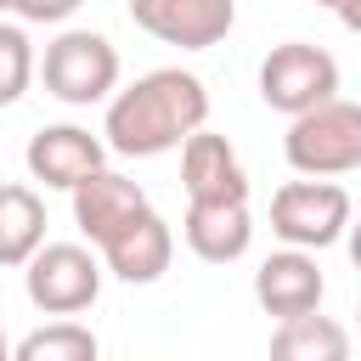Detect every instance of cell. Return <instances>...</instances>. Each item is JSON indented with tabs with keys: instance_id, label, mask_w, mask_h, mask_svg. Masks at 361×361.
Listing matches in <instances>:
<instances>
[{
	"instance_id": "1",
	"label": "cell",
	"mask_w": 361,
	"mask_h": 361,
	"mask_svg": "<svg viewBox=\"0 0 361 361\" xmlns=\"http://www.w3.org/2000/svg\"><path fill=\"white\" fill-rule=\"evenodd\" d=\"M209 124V90L197 73L186 68H152L135 85L107 96V118H102V141L118 158H158L175 152L192 130Z\"/></svg>"
},
{
	"instance_id": "2",
	"label": "cell",
	"mask_w": 361,
	"mask_h": 361,
	"mask_svg": "<svg viewBox=\"0 0 361 361\" xmlns=\"http://www.w3.org/2000/svg\"><path fill=\"white\" fill-rule=\"evenodd\" d=\"M282 158L293 175H327V180L361 169V102L327 96V102L293 113L288 135H282Z\"/></svg>"
},
{
	"instance_id": "3",
	"label": "cell",
	"mask_w": 361,
	"mask_h": 361,
	"mask_svg": "<svg viewBox=\"0 0 361 361\" xmlns=\"http://www.w3.org/2000/svg\"><path fill=\"white\" fill-rule=\"evenodd\" d=\"M39 79L62 107H96L118 90V45L96 28H62L39 56Z\"/></svg>"
},
{
	"instance_id": "4",
	"label": "cell",
	"mask_w": 361,
	"mask_h": 361,
	"mask_svg": "<svg viewBox=\"0 0 361 361\" xmlns=\"http://www.w3.org/2000/svg\"><path fill=\"white\" fill-rule=\"evenodd\" d=\"M102 254L85 243H39L23 265V293L39 316H79L102 293Z\"/></svg>"
},
{
	"instance_id": "5",
	"label": "cell",
	"mask_w": 361,
	"mask_h": 361,
	"mask_svg": "<svg viewBox=\"0 0 361 361\" xmlns=\"http://www.w3.org/2000/svg\"><path fill=\"white\" fill-rule=\"evenodd\" d=\"M350 214H355L350 192L327 175H299V180L276 186V197H271V231L293 248H310V254L344 243Z\"/></svg>"
},
{
	"instance_id": "6",
	"label": "cell",
	"mask_w": 361,
	"mask_h": 361,
	"mask_svg": "<svg viewBox=\"0 0 361 361\" xmlns=\"http://www.w3.org/2000/svg\"><path fill=\"white\" fill-rule=\"evenodd\" d=\"M327 96H338L333 51H322L310 39H282V45L265 51V62H259V102L271 113L293 118V113H305V107H316Z\"/></svg>"
},
{
	"instance_id": "7",
	"label": "cell",
	"mask_w": 361,
	"mask_h": 361,
	"mask_svg": "<svg viewBox=\"0 0 361 361\" xmlns=\"http://www.w3.org/2000/svg\"><path fill=\"white\" fill-rule=\"evenodd\" d=\"M130 23L164 45L209 51L237 28V0H130Z\"/></svg>"
},
{
	"instance_id": "8",
	"label": "cell",
	"mask_w": 361,
	"mask_h": 361,
	"mask_svg": "<svg viewBox=\"0 0 361 361\" xmlns=\"http://www.w3.org/2000/svg\"><path fill=\"white\" fill-rule=\"evenodd\" d=\"M96 254H102V265H107L118 282L147 288V282H158V276L169 271V259H175V231H169V220L147 203V209L130 214L113 237H102Z\"/></svg>"
},
{
	"instance_id": "9",
	"label": "cell",
	"mask_w": 361,
	"mask_h": 361,
	"mask_svg": "<svg viewBox=\"0 0 361 361\" xmlns=\"http://www.w3.org/2000/svg\"><path fill=\"white\" fill-rule=\"evenodd\" d=\"M322 293H327V276H322V265H316L310 248L282 243V248L265 254L259 271H254V299H259V310L276 316V322L305 316V310H322Z\"/></svg>"
},
{
	"instance_id": "10",
	"label": "cell",
	"mask_w": 361,
	"mask_h": 361,
	"mask_svg": "<svg viewBox=\"0 0 361 361\" xmlns=\"http://www.w3.org/2000/svg\"><path fill=\"white\" fill-rule=\"evenodd\" d=\"M28 175L39 186H56V192H73L90 169L107 164V141L90 135L85 124H45L28 135V152H23Z\"/></svg>"
},
{
	"instance_id": "11",
	"label": "cell",
	"mask_w": 361,
	"mask_h": 361,
	"mask_svg": "<svg viewBox=\"0 0 361 361\" xmlns=\"http://www.w3.org/2000/svg\"><path fill=\"white\" fill-rule=\"evenodd\" d=\"M180 186L186 203H226V197H248V169L226 135L192 130L180 141Z\"/></svg>"
},
{
	"instance_id": "12",
	"label": "cell",
	"mask_w": 361,
	"mask_h": 361,
	"mask_svg": "<svg viewBox=\"0 0 361 361\" xmlns=\"http://www.w3.org/2000/svg\"><path fill=\"white\" fill-rule=\"evenodd\" d=\"M180 237H186V248H192L203 265H231V259H243V254H248V243H254L248 197H226V203H186Z\"/></svg>"
},
{
	"instance_id": "13",
	"label": "cell",
	"mask_w": 361,
	"mask_h": 361,
	"mask_svg": "<svg viewBox=\"0 0 361 361\" xmlns=\"http://www.w3.org/2000/svg\"><path fill=\"white\" fill-rule=\"evenodd\" d=\"M68 197H73V226H79L90 243L113 237L130 214H141V209H147V192H141L130 175L107 169V164H102V169H90V175H85Z\"/></svg>"
},
{
	"instance_id": "14",
	"label": "cell",
	"mask_w": 361,
	"mask_h": 361,
	"mask_svg": "<svg viewBox=\"0 0 361 361\" xmlns=\"http://www.w3.org/2000/svg\"><path fill=\"white\" fill-rule=\"evenodd\" d=\"M39 243H45V203H39V192L23 186V180H6L0 186V265L23 271Z\"/></svg>"
},
{
	"instance_id": "15",
	"label": "cell",
	"mask_w": 361,
	"mask_h": 361,
	"mask_svg": "<svg viewBox=\"0 0 361 361\" xmlns=\"http://www.w3.org/2000/svg\"><path fill=\"white\" fill-rule=\"evenodd\" d=\"M271 355H276V361H344V355H350V333H344L333 316L305 310V316L276 322Z\"/></svg>"
},
{
	"instance_id": "16",
	"label": "cell",
	"mask_w": 361,
	"mask_h": 361,
	"mask_svg": "<svg viewBox=\"0 0 361 361\" xmlns=\"http://www.w3.org/2000/svg\"><path fill=\"white\" fill-rule=\"evenodd\" d=\"M96 350H102L96 333L73 316H56V322H45V327H34L11 344L17 361H96Z\"/></svg>"
},
{
	"instance_id": "17",
	"label": "cell",
	"mask_w": 361,
	"mask_h": 361,
	"mask_svg": "<svg viewBox=\"0 0 361 361\" xmlns=\"http://www.w3.org/2000/svg\"><path fill=\"white\" fill-rule=\"evenodd\" d=\"M39 73V56L28 45V28L23 23H0V107L23 102V90L34 85Z\"/></svg>"
},
{
	"instance_id": "18",
	"label": "cell",
	"mask_w": 361,
	"mask_h": 361,
	"mask_svg": "<svg viewBox=\"0 0 361 361\" xmlns=\"http://www.w3.org/2000/svg\"><path fill=\"white\" fill-rule=\"evenodd\" d=\"M79 6H85V0H11V11H17L23 23H45V28H51V23H68Z\"/></svg>"
},
{
	"instance_id": "19",
	"label": "cell",
	"mask_w": 361,
	"mask_h": 361,
	"mask_svg": "<svg viewBox=\"0 0 361 361\" xmlns=\"http://www.w3.org/2000/svg\"><path fill=\"white\" fill-rule=\"evenodd\" d=\"M316 6H327V11L350 28V34H361V0H316Z\"/></svg>"
},
{
	"instance_id": "20",
	"label": "cell",
	"mask_w": 361,
	"mask_h": 361,
	"mask_svg": "<svg viewBox=\"0 0 361 361\" xmlns=\"http://www.w3.org/2000/svg\"><path fill=\"white\" fill-rule=\"evenodd\" d=\"M344 243H350V259H355V271H361V220L350 214V226H344Z\"/></svg>"
},
{
	"instance_id": "21",
	"label": "cell",
	"mask_w": 361,
	"mask_h": 361,
	"mask_svg": "<svg viewBox=\"0 0 361 361\" xmlns=\"http://www.w3.org/2000/svg\"><path fill=\"white\" fill-rule=\"evenodd\" d=\"M6 355H11V338H6V327H0V361H6Z\"/></svg>"
},
{
	"instance_id": "22",
	"label": "cell",
	"mask_w": 361,
	"mask_h": 361,
	"mask_svg": "<svg viewBox=\"0 0 361 361\" xmlns=\"http://www.w3.org/2000/svg\"><path fill=\"white\" fill-rule=\"evenodd\" d=\"M355 327H361V299H355Z\"/></svg>"
},
{
	"instance_id": "23",
	"label": "cell",
	"mask_w": 361,
	"mask_h": 361,
	"mask_svg": "<svg viewBox=\"0 0 361 361\" xmlns=\"http://www.w3.org/2000/svg\"><path fill=\"white\" fill-rule=\"evenodd\" d=\"M0 11H11V0H0Z\"/></svg>"
}]
</instances>
